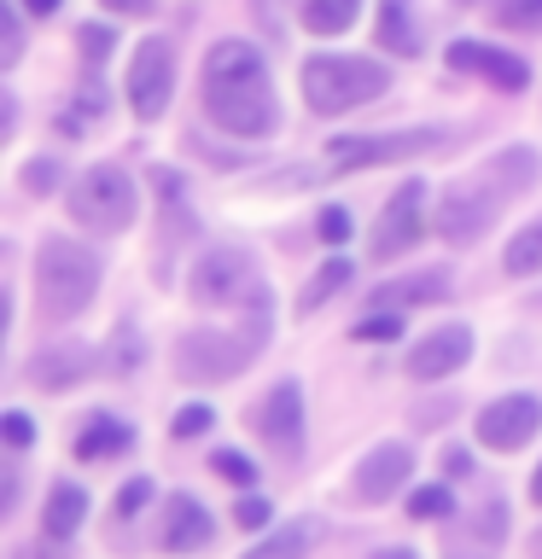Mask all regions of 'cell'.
Returning <instances> with one entry per match:
<instances>
[{
    "label": "cell",
    "instance_id": "28",
    "mask_svg": "<svg viewBox=\"0 0 542 559\" xmlns=\"http://www.w3.org/2000/svg\"><path fill=\"white\" fill-rule=\"evenodd\" d=\"M350 332H356L362 344H391L397 332H402V321H397V314H385V309H367V314H362V321L350 326Z\"/></svg>",
    "mask_w": 542,
    "mask_h": 559
},
{
    "label": "cell",
    "instance_id": "31",
    "mask_svg": "<svg viewBox=\"0 0 542 559\" xmlns=\"http://www.w3.org/2000/svg\"><path fill=\"white\" fill-rule=\"evenodd\" d=\"M146 356V344H134V332L122 326L117 332V344H111V373H134V361Z\"/></svg>",
    "mask_w": 542,
    "mask_h": 559
},
{
    "label": "cell",
    "instance_id": "30",
    "mask_svg": "<svg viewBox=\"0 0 542 559\" xmlns=\"http://www.w3.org/2000/svg\"><path fill=\"white\" fill-rule=\"evenodd\" d=\"M111 41H117L111 24H82V29H76V52H82L87 64H99L105 52H111Z\"/></svg>",
    "mask_w": 542,
    "mask_h": 559
},
{
    "label": "cell",
    "instance_id": "41",
    "mask_svg": "<svg viewBox=\"0 0 542 559\" xmlns=\"http://www.w3.org/2000/svg\"><path fill=\"white\" fill-rule=\"evenodd\" d=\"M24 12H35V17H52V12H59V0H24Z\"/></svg>",
    "mask_w": 542,
    "mask_h": 559
},
{
    "label": "cell",
    "instance_id": "14",
    "mask_svg": "<svg viewBox=\"0 0 542 559\" xmlns=\"http://www.w3.org/2000/svg\"><path fill=\"white\" fill-rule=\"evenodd\" d=\"M472 356V332L467 326H437L409 349V373L414 379H449L455 367H467Z\"/></svg>",
    "mask_w": 542,
    "mask_h": 559
},
{
    "label": "cell",
    "instance_id": "40",
    "mask_svg": "<svg viewBox=\"0 0 542 559\" xmlns=\"http://www.w3.org/2000/svg\"><path fill=\"white\" fill-rule=\"evenodd\" d=\"M105 7H111V12H140V17H146V12H152V0H105Z\"/></svg>",
    "mask_w": 542,
    "mask_h": 559
},
{
    "label": "cell",
    "instance_id": "38",
    "mask_svg": "<svg viewBox=\"0 0 542 559\" xmlns=\"http://www.w3.org/2000/svg\"><path fill=\"white\" fill-rule=\"evenodd\" d=\"M52 181H59V164H52V157H35V164L24 169V187L30 192H47Z\"/></svg>",
    "mask_w": 542,
    "mask_h": 559
},
{
    "label": "cell",
    "instance_id": "19",
    "mask_svg": "<svg viewBox=\"0 0 542 559\" xmlns=\"http://www.w3.org/2000/svg\"><path fill=\"white\" fill-rule=\"evenodd\" d=\"M82 519H87V496L76 484H52V496H47V513H42V524H47V536H76L82 531Z\"/></svg>",
    "mask_w": 542,
    "mask_h": 559
},
{
    "label": "cell",
    "instance_id": "1",
    "mask_svg": "<svg viewBox=\"0 0 542 559\" xmlns=\"http://www.w3.org/2000/svg\"><path fill=\"white\" fill-rule=\"evenodd\" d=\"M204 111L216 129L227 134H239V140H262V134H274V82H269V64H262V52L257 47H245V41H222V47H210V59H204Z\"/></svg>",
    "mask_w": 542,
    "mask_h": 559
},
{
    "label": "cell",
    "instance_id": "26",
    "mask_svg": "<svg viewBox=\"0 0 542 559\" xmlns=\"http://www.w3.org/2000/svg\"><path fill=\"white\" fill-rule=\"evenodd\" d=\"M496 24H502V29L537 35V29H542V0H502V7H496Z\"/></svg>",
    "mask_w": 542,
    "mask_h": 559
},
{
    "label": "cell",
    "instance_id": "18",
    "mask_svg": "<svg viewBox=\"0 0 542 559\" xmlns=\"http://www.w3.org/2000/svg\"><path fill=\"white\" fill-rule=\"evenodd\" d=\"M134 443V431L122 426V419H111V414H94L87 426L76 431V461H111V454H122Z\"/></svg>",
    "mask_w": 542,
    "mask_h": 559
},
{
    "label": "cell",
    "instance_id": "36",
    "mask_svg": "<svg viewBox=\"0 0 542 559\" xmlns=\"http://www.w3.org/2000/svg\"><path fill=\"white\" fill-rule=\"evenodd\" d=\"M0 431H7V443H12V449H30V443H35V426H30V414H24V408H12L7 419H0Z\"/></svg>",
    "mask_w": 542,
    "mask_h": 559
},
{
    "label": "cell",
    "instance_id": "23",
    "mask_svg": "<svg viewBox=\"0 0 542 559\" xmlns=\"http://www.w3.org/2000/svg\"><path fill=\"white\" fill-rule=\"evenodd\" d=\"M362 0H304V29L309 35H344L356 24Z\"/></svg>",
    "mask_w": 542,
    "mask_h": 559
},
{
    "label": "cell",
    "instance_id": "25",
    "mask_svg": "<svg viewBox=\"0 0 542 559\" xmlns=\"http://www.w3.org/2000/svg\"><path fill=\"white\" fill-rule=\"evenodd\" d=\"M315 536H321V524H315V519H297V524H286V531H280L274 542H262L251 559H297Z\"/></svg>",
    "mask_w": 542,
    "mask_h": 559
},
{
    "label": "cell",
    "instance_id": "9",
    "mask_svg": "<svg viewBox=\"0 0 542 559\" xmlns=\"http://www.w3.org/2000/svg\"><path fill=\"white\" fill-rule=\"evenodd\" d=\"M437 129H402V134H350L332 140V169H379V164H402V157H420L437 146Z\"/></svg>",
    "mask_w": 542,
    "mask_h": 559
},
{
    "label": "cell",
    "instance_id": "45",
    "mask_svg": "<svg viewBox=\"0 0 542 559\" xmlns=\"http://www.w3.org/2000/svg\"><path fill=\"white\" fill-rule=\"evenodd\" d=\"M461 7H479V0H461Z\"/></svg>",
    "mask_w": 542,
    "mask_h": 559
},
{
    "label": "cell",
    "instance_id": "33",
    "mask_svg": "<svg viewBox=\"0 0 542 559\" xmlns=\"http://www.w3.org/2000/svg\"><path fill=\"white\" fill-rule=\"evenodd\" d=\"M315 234H321L327 245H344V239H350V210L327 204V210H321V222H315Z\"/></svg>",
    "mask_w": 542,
    "mask_h": 559
},
{
    "label": "cell",
    "instance_id": "2",
    "mask_svg": "<svg viewBox=\"0 0 542 559\" xmlns=\"http://www.w3.org/2000/svg\"><path fill=\"white\" fill-rule=\"evenodd\" d=\"M94 292H99V257L76 239H42V251H35V309H42V321L52 326L76 321L94 304Z\"/></svg>",
    "mask_w": 542,
    "mask_h": 559
},
{
    "label": "cell",
    "instance_id": "13",
    "mask_svg": "<svg viewBox=\"0 0 542 559\" xmlns=\"http://www.w3.org/2000/svg\"><path fill=\"white\" fill-rule=\"evenodd\" d=\"M449 64H455V70H467V76L496 82L502 94H519V87L531 82V64H525L519 52L490 47V41H455V47H449Z\"/></svg>",
    "mask_w": 542,
    "mask_h": 559
},
{
    "label": "cell",
    "instance_id": "16",
    "mask_svg": "<svg viewBox=\"0 0 542 559\" xmlns=\"http://www.w3.org/2000/svg\"><path fill=\"white\" fill-rule=\"evenodd\" d=\"M82 373H94V356L82 344H52V349H35L30 356V384L35 391H70Z\"/></svg>",
    "mask_w": 542,
    "mask_h": 559
},
{
    "label": "cell",
    "instance_id": "37",
    "mask_svg": "<svg viewBox=\"0 0 542 559\" xmlns=\"http://www.w3.org/2000/svg\"><path fill=\"white\" fill-rule=\"evenodd\" d=\"M24 59V24H17V7H7V47H0V64Z\"/></svg>",
    "mask_w": 542,
    "mask_h": 559
},
{
    "label": "cell",
    "instance_id": "32",
    "mask_svg": "<svg viewBox=\"0 0 542 559\" xmlns=\"http://www.w3.org/2000/svg\"><path fill=\"white\" fill-rule=\"evenodd\" d=\"M146 501H152V478H129V484L117 489V513H122V519H134Z\"/></svg>",
    "mask_w": 542,
    "mask_h": 559
},
{
    "label": "cell",
    "instance_id": "42",
    "mask_svg": "<svg viewBox=\"0 0 542 559\" xmlns=\"http://www.w3.org/2000/svg\"><path fill=\"white\" fill-rule=\"evenodd\" d=\"M374 559H414L409 548H385V554H374Z\"/></svg>",
    "mask_w": 542,
    "mask_h": 559
},
{
    "label": "cell",
    "instance_id": "22",
    "mask_svg": "<svg viewBox=\"0 0 542 559\" xmlns=\"http://www.w3.org/2000/svg\"><path fill=\"white\" fill-rule=\"evenodd\" d=\"M502 269L525 280V274H542V216L531 227H519L514 239H507V251H502Z\"/></svg>",
    "mask_w": 542,
    "mask_h": 559
},
{
    "label": "cell",
    "instance_id": "8",
    "mask_svg": "<svg viewBox=\"0 0 542 559\" xmlns=\"http://www.w3.org/2000/svg\"><path fill=\"white\" fill-rule=\"evenodd\" d=\"M169 94H175V47L164 35H152V41H140L129 64V105L140 122H157L169 111Z\"/></svg>",
    "mask_w": 542,
    "mask_h": 559
},
{
    "label": "cell",
    "instance_id": "43",
    "mask_svg": "<svg viewBox=\"0 0 542 559\" xmlns=\"http://www.w3.org/2000/svg\"><path fill=\"white\" fill-rule=\"evenodd\" d=\"M531 496L542 501V466H537V478H531Z\"/></svg>",
    "mask_w": 542,
    "mask_h": 559
},
{
    "label": "cell",
    "instance_id": "11",
    "mask_svg": "<svg viewBox=\"0 0 542 559\" xmlns=\"http://www.w3.org/2000/svg\"><path fill=\"white\" fill-rule=\"evenodd\" d=\"M251 426H257L262 443H269L274 454H286V461L304 449V391H297V379H280L274 391L257 402Z\"/></svg>",
    "mask_w": 542,
    "mask_h": 559
},
{
    "label": "cell",
    "instance_id": "15",
    "mask_svg": "<svg viewBox=\"0 0 542 559\" xmlns=\"http://www.w3.org/2000/svg\"><path fill=\"white\" fill-rule=\"evenodd\" d=\"M409 472H414V454L402 449V443H379L367 461L356 466V496L362 501H391L402 484H409Z\"/></svg>",
    "mask_w": 542,
    "mask_h": 559
},
{
    "label": "cell",
    "instance_id": "27",
    "mask_svg": "<svg viewBox=\"0 0 542 559\" xmlns=\"http://www.w3.org/2000/svg\"><path fill=\"white\" fill-rule=\"evenodd\" d=\"M210 472H216V478H227V484H239V489L257 484V466L245 461L239 449H216V454H210Z\"/></svg>",
    "mask_w": 542,
    "mask_h": 559
},
{
    "label": "cell",
    "instance_id": "10",
    "mask_svg": "<svg viewBox=\"0 0 542 559\" xmlns=\"http://www.w3.org/2000/svg\"><path fill=\"white\" fill-rule=\"evenodd\" d=\"M502 199L490 192L484 181H461L444 192V204H437V234L449 245H479L490 234V222H496Z\"/></svg>",
    "mask_w": 542,
    "mask_h": 559
},
{
    "label": "cell",
    "instance_id": "34",
    "mask_svg": "<svg viewBox=\"0 0 542 559\" xmlns=\"http://www.w3.org/2000/svg\"><path fill=\"white\" fill-rule=\"evenodd\" d=\"M210 419H216V414H210L204 402H187V408L175 414V437H204V431H210Z\"/></svg>",
    "mask_w": 542,
    "mask_h": 559
},
{
    "label": "cell",
    "instance_id": "5",
    "mask_svg": "<svg viewBox=\"0 0 542 559\" xmlns=\"http://www.w3.org/2000/svg\"><path fill=\"white\" fill-rule=\"evenodd\" d=\"M134 204H140V192L117 164L82 169L76 187H70V216L82 227H94V234H122V227L134 222Z\"/></svg>",
    "mask_w": 542,
    "mask_h": 559
},
{
    "label": "cell",
    "instance_id": "4",
    "mask_svg": "<svg viewBox=\"0 0 542 559\" xmlns=\"http://www.w3.org/2000/svg\"><path fill=\"white\" fill-rule=\"evenodd\" d=\"M262 338H269V309L257 314L245 332H216V326H199L187 332L181 344H175V373L192 379V384H216V379H234L251 367V356L262 349Z\"/></svg>",
    "mask_w": 542,
    "mask_h": 559
},
{
    "label": "cell",
    "instance_id": "24",
    "mask_svg": "<svg viewBox=\"0 0 542 559\" xmlns=\"http://www.w3.org/2000/svg\"><path fill=\"white\" fill-rule=\"evenodd\" d=\"M344 286H350V262H344V257H332V262H327V269H321V274H315V280H309V286H304V297H297V309H304V314H315V309H321V304H327V297H339Z\"/></svg>",
    "mask_w": 542,
    "mask_h": 559
},
{
    "label": "cell",
    "instance_id": "44",
    "mask_svg": "<svg viewBox=\"0 0 542 559\" xmlns=\"http://www.w3.org/2000/svg\"><path fill=\"white\" fill-rule=\"evenodd\" d=\"M531 554H537V559H542V531H537V536H531Z\"/></svg>",
    "mask_w": 542,
    "mask_h": 559
},
{
    "label": "cell",
    "instance_id": "6",
    "mask_svg": "<svg viewBox=\"0 0 542 559\" xmlns=\"http://www.w3.org/2000/svg\"><path fill=\"white\" fill-rule=\"evenodd\" d=\"M187 292H192V304H204V309H222V304H245V297H262V286H257V262L245 257L239 245H216V251H204L199 262H192Z\"/></svg>",
    "mask_w": 542,
    "mask_h": 559
},
{
    "label": "cell",
    "instance_id": "3",
    "mask_svg": "<svg viewBox=\"0 0 542 559\" xmlns=\"http://www.w3.org/2000/svg\"><path fill=\"white\" fill-rule=\"evenodd\" d=\"M391 87V70L356 52H315L304 64V99L315 117H344L356 105H374Z\"/></svg>",
    "mask_w": 542,
    "mask_h": 559
},
{
    "label": "cell",
    "instance_id": "29",
    "mask_svg": "<svg viewBox=\"0 0 542 559\" xmlns=\"http://www.w3.org/2000/svg\"><path fill=\"white\" fill-rule=\"evenodd\" d=\"M409 513L414 519H444V513H455V496L444 484H426V489H414V496H409Z\"/></svg>",
    "mask_w": 542,
    "mask_h": 559
},
{
    "label": "cell",
    "instance_id": "17",
    "mask_svg": "<svg viewBox=\"0 0 542 559\" xmlns=\"http://www.w3.org/2000/svg\"><path fill=\"white\" fill-rule=\"evenodd\" d=\"M216 536V524L192 496H169V513H164V548L169 554H199L204 542Z\"/></svg>",
    "mask_w": 542,
    "mask_h": 559
},
{
    "label": "cell",
    "instance_id": "20",
    "mask_svg": "<svg viewBox=\"0 0 542 559\" xmlns=\"http://www.w3.org/2000/svg\"><path fill=\"white\" fill-rule=\"evenodd\" d=\"M379 47H391V52H420L414 0H379Z\"/></svg>",
    "mask_w": 542,
    "mask_h": 559
},
{
    "label": "cell",
    "instance_id": "39",
    "mask_svg": "<svg viewBox=\"0 0 542 559\" xmlns=\"http://www.w3.org/2000/svg\"><path fill=\"white\" fill-rule=\"evenodd\" d=\"M444 472H449V478H467V472H472V454H467V449H449V454H444Z\"/></svg>",
    "mask_w": 542,
    "mask_h": 559
},
{
    "label": "cell",
    "instance_id": "35",
    "mask_svg": "<svg viewBox=\"0 0 542 559\" xmlns=\"http://www.w3.org/2000/svg\"><path fill=\"white\" fill-rule=\"evenodd\" d=\"M269 513H274V507L262 501V496H245V501L234 507V524H239V531H262V524H269Z\"/></svg>",
    "mask_w": 542,
    "mask_h": 559
},
{
    "label": "cell",
    "instance_id": "12",
    "mask_svg": "<svg viewBox=\"0 0 542 559\" xmlns=\"http://www.w3.org/2000/svg\"><path fill=\"white\" fill-rule=\"evenodd\" d=\"M537 426H542V402L537 396H496L479 414V443L514 454V449H525L537 437Z\"/></svg>",
    "mask_w": 542,
    "mask_h": 559
},
{
    "label": "cell",
    "instance_id": "21",
    "mask_svg": "<svg viewBox=\"0 0 542 559\" xmlns=\"http://www.w3.org/2000/svg\"><path fill=\"white\" fill-rule=\"evenodd\" d=\"M449 292V269H426V274H409V280H391V286H379V304H437V297Z\"/></svg>",
    "mask_w": 542,
    "mask_h": 559
},
{
    "label": "cell",
    "instance_id": "7",
    "mask_svg": "<svg viewBox=\"0 0 542 559\" xmlns=\"http://www.w3.org/2000/svg\"><path fill=\"white\" fill-rule=\"evenodd\" d=\"M420 234H426V181H402L391 192V204L379 210L374 222V262H397L402 251H414Z\"/></svg>",
    "mask_w": 542,
    "mask_h": 559
}]
</instances>
